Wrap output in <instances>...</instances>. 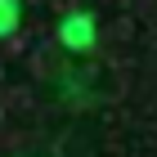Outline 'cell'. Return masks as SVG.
I'll use <instances>...</instances> for the list:
<instances>
[{"label":"cell","instance_id":"obj_2","mask_svg":"<svg viewBox=\"0 0 157 157\" xmlns=\"http://www.w3.org/2000/svg\"><path fill=\"white\" fill-rule=\"evenodd\" d=\"M18 27V0H0V40Z\"/></svg>","mask_w":157,"mask_h":157},{"label":"cell","instance_id":"obj_1","mask_svg":"<svg viewBox=\"0 0 157 157\" xmlns=\"http://www.w3.org/2000/svg\"><path fill=\"white\" fill-rule=\"evenodd\" d=\"M59 40H63L67 49H90V45H94V18H90V13H72V18H63Z\"/></svg>","mask_w":157,"mask_h":157}]
</instances>
